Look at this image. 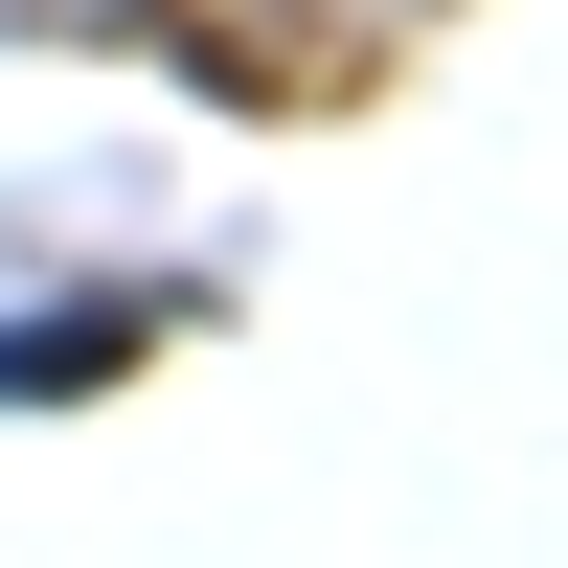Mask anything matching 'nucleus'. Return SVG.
<instances>
[{
	"mask_svg": "<svg viewBox=\"0 0 568 568\" xmlns=\"http://www.w3.org/2000/svg\"><path fill=\"white\" fill-rule=\"evenodd\" d=\"M136 364V318H23V342H0V409H69V387H114Z\"/></svg>",
	"mask_w": 568,
	"mask_h": 568,
	"instance_id": "nucleus-1",
	"label": "nucleus"
}]
</instances>
